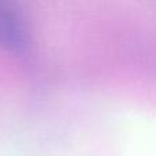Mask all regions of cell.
<instances>
[{
    "mask_svg": "<svg viewBox=\"0 0 156 156\" xmlns=\"http://www.w3.org/2000/svg\"><path fill=\"white\" fill-rule=\"evenodd\" d=\"M32 34L26 16L11 2L0 0V49L14 55L27 54Z\"/></svg>",
    "mask_w": 156,
    "mask_h": 156,
    "instance_id": "cell-1",
    "label": "cell"
}]
</instances>
